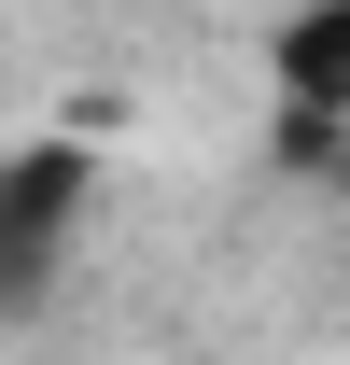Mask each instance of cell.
I'll list each match as a JSON object with an SVG mask.
<instances>
[{
    "label": "cell",
    "instance_id": "6da1fadb",
    "mask_svg": "<svg viewBox=\"0 0 350 365\" xmlns=\"http://www.w3.org/2000/svg\"><path fill=\"white\" fill-rule=\"evenodd\" d=\"M70 211H85V155H70V140L0 169V309H14V295H43V267H56V239H70Z\"/></svg>",
    "mask_w": 350,
    "mask_h": 365
},
{
    "label": "cell",
    "instance_id": "7a4b0ae2",
    "mask_svg": "<svg viewBox=\"0 0 350 365\" xmlns=\"http://www.w3.org/2000/svg\"><path fill=\"white\" fill-rule=\"evenodd\" d=\"M280 85H295V113H308V140L350 113V0H308L295 29H280Z\"/></svg>",
    "mask_w": 350,
    "mask_h": 365
}]
</instances>
